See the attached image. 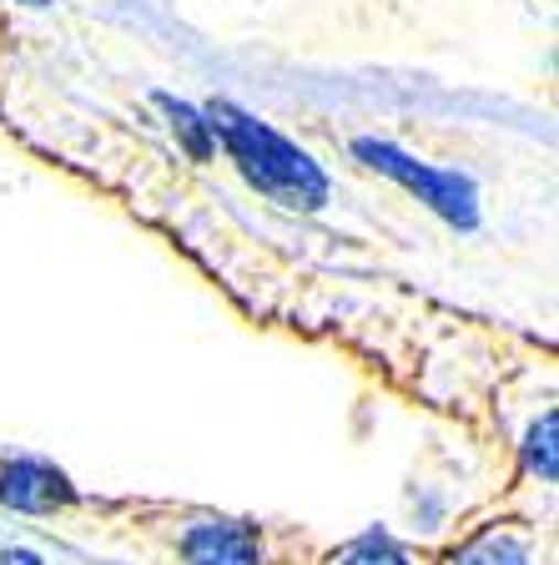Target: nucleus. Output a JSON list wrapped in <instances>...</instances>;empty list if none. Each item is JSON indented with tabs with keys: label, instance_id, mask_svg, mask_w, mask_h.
<instances>
[{
	"label": "nucleus",
	"instance_id": "0eeeda50",
	"mask_svg": "<svg viewBox=\"0 0 559 565\" xmlns=\"http://www.w3.org/2000/svg\"><path fill=\"white\" fill-rule=\"evenodd\" d=\"M6 565H41L35 555H25V551H6Z\"/></svg>",
	"mask_w": 559,
	"mask_h": 565
},
{
	"label": "nucleus",
	"instance_id": "39448f33",
	"mask_svg": "<svg viewBox=\"0 0 559 565\" xmlns=\"http://www.w3.org/2000/svg\"><path fill=\"white\" fill-rule=\"evenodd\" d=\"M459 565H529V551L519 541H509V535H484V541H474L459 555Z\"/></svg>",
	"mask_w": 559,
	"mask_h": 565
},
{
	"label": "nucleus",
	"instance_id": "423d86ee",
	"mask_svg": "<svg viewBox=\"0 0 559 565\" xmlns=\"http://www.w3.org/2000/svg\"><path fill=\"white\" fill-rule=\"evenodd\" d=\"M343 565H408V561H404V555H398L388 541L368 535V541H358L348 555H343Z\"/></svg>",
	"mask_w": 559,
	"mask_h": 565
},
{
	"label": "nucleus",
	"instance_id": "7ed1b4c3",
	"mask_svg": "<svg viewBox=\"0 0 559 565\" xmlns=\"http://www.w3.org/2000/svg\"><path fill=\"white\" fill-rule=\"evenodd\" d=\"M186 565H257L262 561V545L247 525H227V520H212L197 525L182 545Z\"/></svg>",
	"mask_w": 559,
	"mask_h": 565
},
{
	"label": "nucleus",
	"instance_id": "f257e3e1",
	"mask_svg": "<svg viewBox=\"0 0 559 565\" xmlns=\"http://www.w3.org/2000/svg\"><path fill=\"white\" fill-rule=\"evenodd\" d=\"M172 11L292 56H419L459 35V0H172Z\"/></svg>",
	"mask_w": 559,
	"mask_h": 565
},
{
	"label": "nucleus",
	"instance_id": "20e7f679",
	"mask_svg": "<svg viewBox=\"0 0 559 565\" xmlns=\"http://www.w3.org/2000/svg\"><path fill=\"white\" fill-rule=\"evenodd\" d=\"M0 494L11 500V505L21 510H51L61 500V475H51L46 465H11L6 470V484H0Z\"/></svg>",
	"mask_w": 559,
	"mask_h": 565
},
{
	"label": "nucleus",
	"instance_id": "f03ea898",
	"mask_svg": "<svg viewBox=\"0 0 559 565\" xmlns=\"http://www.w3.org/2000/svg\"><path fill=\"white\" fill-rule=\"evenodd\" d=\"M212 131H222V137H227L237 167L247 172V182H252L257 192H268V198L282 202V207H323L327 177L318 172V167L308 162L298 147H288L278 131H268L262 121L233 111L227 102L212 106Z\"/></svg>",
	"mask_w": 559,
	"mask_h": 565
}]
</instances>
